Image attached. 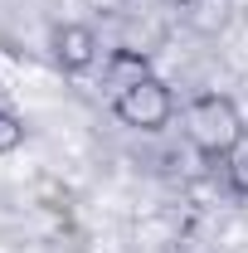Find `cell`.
Here are the masks:
<instances>
[{"instance_id":"cell-8","label":"cell","mask_w":248,"mask_h":253,"mask_svg":"<svg viewBox=\"0 0 248 253\" xmlns=\"http://www.w3.org/2000/svg\"><path fill=\"white\" fill-rule=\"evenodd\" d=\"M83 5H88L93 15H122V10H131L136 0H83Z\"/></svg>"},{"instance_id":"cell-6","label":"cell","mask_w":248,"mask_h":253,"mask_svg":"<svg viewBox=\"0 0 248 253\" xmlns=\"http://www.w3.org/2000/svg\"><path fill=\"white\" fill-rule=\"evenodd\" d=\"M224 180H229V190L239 200H248V126H244V136L229 146V156H224Z\"/></svg>"},{"instance_id":"cell-3","label":"cell","mask_w":248,"mask_h":253,"mask_svg":"<svg viewBox=\"0 0 248 253\" xmlns=\"http://www.w3.org/2000/svg\"><path fill=\"white\" fill-rule=\"evenodd\" d=\"M49 59L63 78H83L102 63V39L88 20H59L49 30Z\"/></svg>"},{"instance_id":"cell-5","label":"cell","mask_w":248,"mask_h":253,"mask_svg":"<svg viewBox=\"0 0 248 253\" xmlns=\"http://www.w3.org/2000/svg\"><path fill=\"white\" fill-rule=\"evenodd\" d=\"M234 10H239V0H175L180 25L190 34H200V39H219L234 25Z\"/></svg>"},{"instance_id":"cell-1","label":"cell","mask_w":248,"mask_h":253,"mask_svg":"<svg viewBox=\"0 0 248 253\" xmlns=\"http://www.w3.org/2000/svg\"><path fill=\"white\" fill-rule=\"evenodd\" d=\"M244 126H248L244 122V107H239L229 93H219V88L195 93L185 102V112H180V131H185V141L205 161H224L229 146L244 136Z\"/></svg>"},{"instance_id":"cell-4","label":"cell","mask_w":248,"mask_h":253,"mask_svg":"<svg viewBox=\"0 0 248 253\" xmlns=\"http://www.w3.org/2000/svg\"><path fill=\"white\" fill-rule=\"evenodd\" d=\"M151 54L146 49H131V44H117V49H107V59H102V93L107 102L126 88H136L141 78H151Z\"/></svg>"},{"instance_id":"cell-2","label":"cell","mask_w":248,"mask_h":253,"mask_svg":"<svg viewBox=\"0 0 248 253\" xmlns=\"http://www.w3.org/2000/svg\"><path fill=\"white\" fill-rule=\"evenodd\" d=\"M175 112H180L175 88H170L161 73H151V78H141L136 88H126V93L112 97V117L122 126H131V131H146V136L165 131V126L175 122Z\"/></svg>"},{"instance_id":"cell-7","label":"cell","mask_w":248,"mask_h":253,"mask_svg":"<svg viewBox=\"0 0 248 253\" xmlns=\"http://www.w3.org/2000/svg\"><path fill=\"white\" fill-rule=\"evenodd\" d=\"M25 141H30V126H25V117H20L10 102H0V156H15Z\"/></svg>"}]
</instances>
